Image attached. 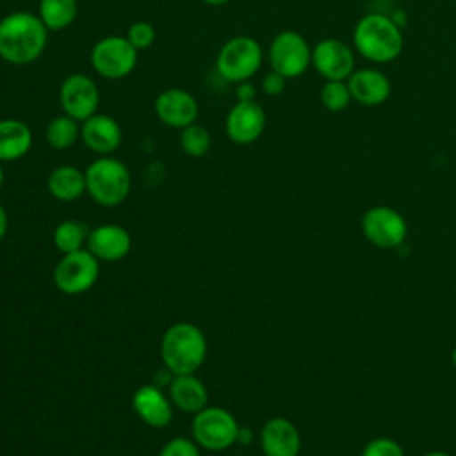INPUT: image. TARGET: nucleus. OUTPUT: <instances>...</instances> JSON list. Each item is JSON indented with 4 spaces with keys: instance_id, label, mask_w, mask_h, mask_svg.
Returning <instances> with one entry per match:
<instances>
[{
    "instance_id": "2f4dec72",
    "label": "nucleus",
    "mask_w": 456,
    "mask_h": 456,
    "mask_svg": "<svg viewBox=\"0 0 456 456\" xmlns=\"http://www.w3.org/2000/svg\"><path fill=\"white\" fill-rule=\"evenodd\" d=\"M235 96H237V102H249V100H255L256 98V87L253 84H249L248 80L246 82H240L237 84L235 87Z\"/></svg>"
},
{
    "instance_id": "6ab92c4d",
    "label": "nucleus",
    "mask_w": 456,
    "mask_h": 456,
    "mask_svg": "<svg viewBox=\"0 0 456 456\" xmlns=\"http://www.w3.org/2000/svg\"><path fill=\"white\" fill-rule=\"evenodd\" d=\"M346 82L353 100L365 107H378L385 103L392 91L388 77L374 68L354 69Z\"/></svg>"
},
{
    "instance_id": "4468645a",
    "label": "nucleus",
    "mask_w": 456,
    "mask_h": 456,
    "mask_svg": "<svg viewBox=\"0 0 456 456\" xmlns=\"http://www.w3.org/2000/svg\"><path fill=\"white\" fill-rule=\"evenodd\" d=\"M153 109L160 123L180 130L196 123L200 114V105L196 98L189 91L178 87H169L162 91L155 98Z\"/></svg>"
},
{
    "instance_id": "cd10ccee",
    "label": "nucleus",
    "mask_w": 456,
    "mask_h": 456,
    "mask_svg": "<svg viewBox=\"0 0 456 456\" xmlns=\"http://www.w3.org/2000/svg\"><path fill=\"white\" fill-rule=\"evenodd\" d=\"M130 45L139 52V50H146L153 45L155 41V28L151 23L148 21H135L128 27L126 36H125Z\"/></svg>"
},
{
    "instance_id": "f257e3e1",
    "label": "nucleus",
    "mask_w": 456,
    "mask_h": 456,
    "mask_svg": "<svg viewBox=\"0 0 456 456\" xmlns=\"http://www.w3.org/2000/svg\"><path fill=\"white\" fill-rule=\"evenodd\" d=\"M48 41V28L30 11H14L0 20V59L12 66L37 61Z\"/></svg>"
},
{
    "instance_id": "bb28decb",
    "label": "nucleus",
    "mask_w": 456,
    "mask_h": 456,
    "mask_svg": "<svg viewBox=\"0 0 456 456\" xmlns=\"http://www.w3.org/2000/svg\"><path fill=\"white\" fill-rule=\"evenodd\" d=\"M321 103L330 112H340L353 102L349 86L346 80H326L321 87Z\"/></svg>"
},
{
    "instance_id": "9b49d317",
    "label": "nucleus",
    "mask_w": 456,
    "mask_h": 456,
    "mask_svg": "<svg viewBox=\"0 0 456 456\" xmlns=\"http://www.w3.org/2000/svg\"><path fill=\"white\" fill-rule=\"evenodd\" d=\"M362 230L367 240L383 249L399 248L408 233L404 217L390 207H372L362 219Z\"/></svg>"
},
{
    "instance_id": "f8f14e48",
    "label": "nucleus",
    "mask_w": 456,
    "mask_h": 456,
    "mask_svg": "<svg viewBox=\"0 0 456 456\" xmlns=\"http://www.w3.org/2000/svg\"><path fill=\"white\" fill-rule=\"evenodd\" d=\"M312 64L326 80H347L354 71V52L344 41L326 37L314 46Z\"/></svg>"
},
{
    "instance_id": "7ed1b4c3",
    "label": "nucleus",
    "mask_w": 456,
    "mask_h": 456,
    "mask_svg": "<svg viewBox=\"0 0 456 456\" xmlns=\"http://www.w3.org/2000/svg\"><path fill=\"white\" fill-rule=\"evenodd\" d=\"M353 45L356 52L376 64L395 61L404 46L401 27L388 16L379 12L365 14L353 30Z\"/></svg>"
},
{
    "instance_id": "473e14b6",
    "label": "nucleus",
    "mask_w": 456,
    "mask_h": 456,
    "mask_svg": "<svg viewBox=\"0 0 456 456\" xmlns=\"http://www.w3.org/2000/svg\"><path fill=\"white\" fill-rule=\"evenodd\" d=\"M7 230H9V216L5 207L0 203V240L7 235Z\"/></svg>"
},
{
    "instance_id": "39448f33",
    "label": "nucleus",
    "mask_w": 456,
    "mask_h": 456,
    "mask_svg": "<svg viewBox=\"0 0 456 456\" xmlns=\"http://www.w3.org/2000/svg\"><path fill=\"white\" fill-rule=\"evenodd\" d=\"M239 429L240 426L233 413L221 406H205L194 413L191 422L192 440L200 449L210 452H221L237 444Z\"/></svg>"
},
{
    "instance_id": "ddd939ff",
    "label": "nucleus",
    "mask_w": 456,
    "mask_h": 456,
    "mask_svg": "<svg viewBox=\"0 0 456 456\" xmlns=\"http://www.w3.org/2000/svg\"><path fill=\"white\" fill-rule=\"evenodd\" d=\"M265 110L255 102H235L224 119V130L232 142L248 146L260 139L265 130Z\"/></svg>"
},
{
    "instance_id": "aec40b11",
    "label": "nucleus",
    "mask_w": 456,
    "mask_h": 456,
    "mask_svg": "<svg viewBox=\"0 0 456 456\" xmlns=\"http://www.w3.org/2000/svg\"><path fill=\"white\" fill-rule=\"evenodd\" d=\"M169 399L183 413H198L208 406V390L194 374H176L169 383Z\"/></svg>"
},
{
    "instance_id": "dca6fc26",
    "label": "nucleus",
    "mask_w": 456,
    "mask_h": 456,
    "mask_svg": "<svg viewBox=\"0 0 456 456\" xmlns=\"http://www.w3.org/2000/svg\"><path fill=\"white\" fill-rule=\"evenodd\" d=\"M80 139L87 150L103 157L114 153L123 141L119 123L107 114H93L80 125Z\"/></svg>"
},
{
    "instance_id": "c9c22d12",
    "label": "nucleus",
    "mask_w": 456,
    "mask_h": 456,
    "mask_svg": "<svg viewBox=\"0 0 456 456\" xmlns=\"http://www.w3.org/2000/svg\"><path fill=\"white\" fill-rule=\"evenodd\" d=\"M424 456H451V454L442 452V451H433V452H428V454H424Z\"/></svg>"
},
{
    "instance_id": "c756f323",
    "label": "nucleus",
    "mask_w": 456,
    "mask_h": 456,
    "mask_svg": "<svg viewBox=\"0 0 456 456\" xmlns=\"http://www.w3.org/2000/svg\"><path fill=\"white\" fill-rule=\"evenodd\" d=\"M362 456H404V452L392 438H374L365 445Z\"/></svg>"
},
{
    "instance_id": "f704fd0d",
    "label": "nucleus",
    "mask_w": 456,
    "mask_h": 456,
    "mask_svg": "<svg viewBox=\"0 0 456 456\" xmlns=\"http://www.w3.org/2000/svg\"><path fill=\"white\" fill-rule=\"evenodd\" d=\"M201 2L207 4V5H224V4H228L232 0H201Z\"/></svg>"
},
{
    "instance_id": "4c0bfd02",
    "label": "nucleus",
    "mask_w": 456,
    "mask_h": 456,
    "mask_svg": "<svg viewBox=\"0 0 456 456\" xmlns=\"http://www.w3.org/2000/svg\"><path fill=\"white\" fill-rule=\"evenodd\" d=\"M452 365L456 367V347L452 349Z\"/></svg>"
},
{
    "instance_id": "f3484780",
    "label": "nucleus",
    "mask_w": 456,
    "mask_h": 456,
    "mask_svg": "<svg viewBox=\"0 0 456 456\" xmlns=\"http://www.w3.org/2000/svg\"><path fill=\"white\" fill-rule=\"evenodd\" d=\"M132 408L135 415L150 428L162 429L173 420V403L155 385H142L132 395Z\"/></svg>"
},
{
    "instance_id": "20e7f679",
    "label": "nucleus",
    "mask_w": 456,
    "mask_h": 456,
    "mask_svg": "<svg viewBox=\"0 0 456 456\" xmlns=\"http://www.w3.org/2000/svg\"><path fill=\"white\" fill-rule=\"evenodd\" d=\"M86 187L100 207H118L132 191V176L119 159L103 155L86 167Z\"/></svg>"
},
{
    "instance_id": "423d86ee",
    "label": "nucleus",
    "mask_w": 456,
    "mask_h": 456,
    "mask_svg": "<svg viewBox=\"0 0 456 456\" xmlns=\"http://www.w3.org/2000/svg\"><path fill=\"white\" fill-rule=\"evenodd\" d=\"M264 52L260 43L251 36H235L228 39L217 52L216 69L232 84L249 80L262 66Z\"/></svg>"
},
{
    "instance_id": "c85d7f7f",
    "label": "nucleus",
    "mask_w": 456,
    "mask_h": 456,
    "mask_svg": "<svg viewBox=\"0 0 456 456\" xmlns=\"http://www.w3.org/2000/svg\"><path fill=\"white\" fill-rule=\"evenodd\" d=\"M159 456H201V452L192 438L176 436L162 445Z\"/></svg>"
},
{
    "instance_id": "0eeeda50",
    "label": "nucleus",
    "mask_w": 456,
    "mask_h": 456,
    "mask_svg": "<svg viewBox=\"0 0 456 456\" xmlns=\"http://www.w3.org/2000/svg\"><path fill=\"white\" fill-rule=\"evenodd\" d=\"M100 278V260L89 249L66 253L53 267L55 289L66 296H80L91 290Z\"/></svg>"
},
{
    "instance_id": "393cba45",
    "label": "nucleus",
    "mask_w": 456,
    "mask_h": 456,
    "mask_svg": "<svg viewBox=\"0 0 456 456\" xmlns=\"http://www.w3.org/2000/svg\"><path fill=\"white\" fill-rule=\"evenodd\" d=\"M45 137L53 150H68L80 139V121L68 114H61L46 125Z\"/></svg>"
},
{
    "instance_id": "2eb2a0df",
    "label": "nucleus",
    "mask_w": 456,
    "mask_h": 456,
    "mask_svg": "<svg viewBox=\"0 0 456 456\" xmlns=\"http://www.w3.org/2000/svg\"><path fill=\"white\" fill-rule=\"evenodd\" d=\"M86 249L100 262H119L132 251V235L119 224H98L89 230Z\"/></svg>"
},
{
    "instance_id": "a211bd4d",
    "label": "nucleus",
    "mask_w": 456,
    "mask_h": 456,
    "mask_svg": "<svg viewBox=\"0 0 456 456\" xmlns=\"http://www.w3.org/2000/svg\"><path fill=\"white\" fill-rule=\"evenodd\" d=\"M260 447L264 456H297L301 451V436L289 419L273 417L262 426Z\"/></svg>"
},
{
    "instance_id": "a878e982",
    "label": "nucleus",
    "mask_w": 456,
    "mask_h": 456,
    "mask_svg": "<svg viewBox=\"0 0 456 456\" xmlns=\"http://www.w3.org/2000/svg\"><path fill=\"white\" fill-rule=\"evenodd\" d=\"M210 144H212V139L208 130L198 123H192L182 128L180 132V148L185 155L192 159H200L207 155L210 150Z\"/></svg>"
},
{
    "instance_id": "6e6552de",
    "label": "nucleus",
    "mask_w": 456,
    "mask_h": 456,
    "mask_svg": "<svg viewBox=\"0 0 456 456\" xmlns=\"http://www.w3.org/2000/svg\"><path fill=\"white\" fill-rule=\"evenodd\" d=\"M89 61L100 77L119 80L135 69L137 50L125 36H107L93 45Z\"/></svg>"
},
{
    "instance_id": "72a5a7b5",
    "label": "nucleus",
    "mask_w": 456,
    "mask_h": 456,
    "mask_svg": "<svg viewBox=\"0 0 456 456\" xmlns=\"http://www.w3.org/2000/svg\"><path fill=\"white\" fill-rule=\"evenodd\" d=\"M251 440H253L251 429L240 428V429H239V435H237V444H248V442H251Z\"/></svg>"
},
{
    "instance_id": "4be33fe9",
    "label": "nucleus",
    "mask_w": 456,
    "mask_h": 456,
    "mask_svg": "<svg viewBox=\"0 0 456 456\" xmlns=\"http://www.w3.org/2000/svg\"><path fill=\"white\" fill-rule=\"evenodd\" d=\"M46 189L50 196L55 198L57 201H64V203L75 201L87 192L86 171L71 164L57 166L55 169L50 171L46 178Z\"/></svg>"
},
{
    "instance_id": "5701e85b",
    "label": "nucleus",
    "mask_w": 456,
    "mask_h": 456,
    "mask_svg": "<svg viewBox=\"0 0 456 456\" xmlns=\"http://www.w3.org/2000/svg\"><path fill=\"white\" fill-rule=\"evenodd\" d=\"M78 14L77 0H39L37 16L48 28V32H59L68 28Z\"/></svg>"
},
{
    "instance_id": "9d476101",
    "label": "nucleus",
    "mask_w": 456,
    "mask_h": 456,
    "mask_svg": "<svg viewBox=\"0 0 456 456\" xmlns=\"http://www.w3.org/2000/svg\"><path fill=\"white\" fill-rule=\"evenodd\" d=\"M59 103L64 114L86 121L98 112L100 91L94 80L84 73L68 75L59 87Z\"/></svg>"
},
{
    "instance_id": "7c9ffc66",
    "label": "nucleus",
    "mask_w": 456,
    "mask_h": 456,
    "mask_svg": "<svg viewBox=\"0 0 456 456\" xmlns=\"http://www.w3.org/2000/svg\"><path fill=\"white\" fill-rule=\"evenodd\" d=\"M285 82L287 78L276 71H269L264 78H262V91L267 94V96H278L285 91Z\"/></svg>"
},
{
    "instance_id": "f03ea898",
    "label": "nucleus",
    "mask_w": 456,
    "mask_h": 456,
    "mask_svg": "<svg viewBox=\"0 0 456 456\" xmlns=\"http://www.w3.org/2000/svg\"><path fill=\"white\" fill-rule=\"evenodd\" d=\"M207 337L192 322H175L160 338V358L173 376L196 374L207 360Z\"/></svg>"
},
{
    "instance_id": "1a4fd4ad",
    "label": "nucleus",
    "mask_w": 456,
    "mask_h": 456,
    "mask_svg": "<svg viewBox=\"0 0 456 456\" xmlns=\"http://www.w3.org/2000/svg\"><path fill=\"white\" fill-rule=\"evenodd\" d=\"M271 69L289 78L301 77L312 64V48L308 41L296 30L276 34L269 45Z\"/></svg>"
},
{
    "instance_id": "b1692460",
    "label": "nucleus",
    "mask_w": 456,
    "mask_h": 456,
    "mask_svg": "<svg viewBox=\"0 0 456 456\" xmlns=\"http://www.w3.org/2000/svg\"><path fill=\"white\" fill-rule=\"evenodd\" d=\"M87 235H89V230L84 223L77 219H64L55 226L52 239L57 251L61 255H66V253L84 249L87 242Z\"/></svg>"
},
{
    "instance_id": "412c9836",
    "label": "nucleus",
    "mask_w": 456,
    "mask_h": 456,
    "mask_svg": "<svg viewBox=\"0 0 456 456\" xmlns=\"http://www.w3.org/2000/svg\"><path fill=\"white\" fill-rule=\"evenodd\" d=\"M30 126L14 118L0 119V162H14L23 159L32 148Z\"/></svg>"
},
{
    "instance_id": "e433bc0d",
    "label": "nucleus",
    "mask_w": 456,
    "mask_h": 456,
    "mask_svg": "<svg viewBox=\"0 0 456 456\" xmlns=\"http://www.w3.org/2000/svg\"><path fill=\"white\" fill-rule=\"evenodd\" d=\"M4 180H5V173H4V167H2V164H0V189H2V185H4Z\"/></svg>"
}]
</instances>
